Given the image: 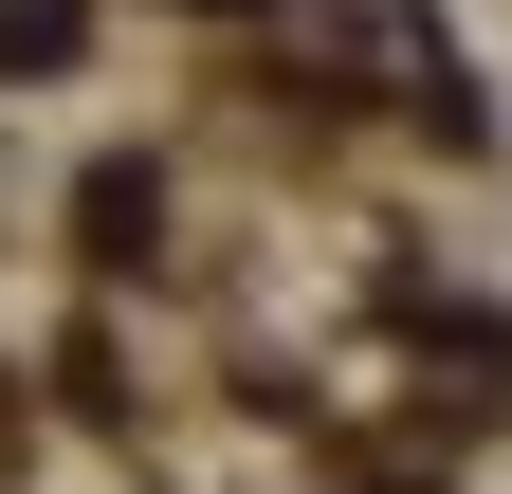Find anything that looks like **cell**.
I'll return each instance as SVG.
<instances>
[{"label": "cell", "mask_w": 512, "mask_h": 494, "mask_svg": "<svg viewBox=\"0 0 512 494\" xmlns=\"http://www.w3.org/2000/svg\"><path fill=\"white\" fill-rule=\"evenodd\" d=\"M74 238H92V257L128 275V257L165 238V165H92V183H74Z\"/></svg>", "instance_id": "6da1fadb"}, {"label": "cell", "mask_w": 512, "mask_h": 494, "mask_svg": "<svg viewBox=\"0 0 512 494\" xmlns=\"http://www.w3.org/2000/svg\"><path fill=\"white\" fill-rule=\"evenodd\" d=\"M92 19H74V0H0V74H55V55H74Z\"/></svg>", "instance_id": "7a4b0ae2"}, {"label": "cell", "mask_w": 512, "mask_h": 494, "mask_svg": "<svg viewBox=\"0 0 512 494\" xmlns=\"http://www.w3.org/2000/svg\"><path fill=\"white\" fill-rule=\"evenodd\" d=\"M183 19H238V0H183Z\"/></svg>", "instance_id": "3957f363"}]
</instances>
